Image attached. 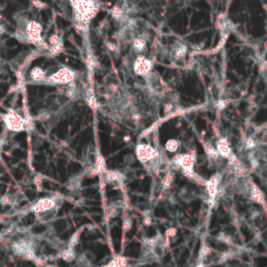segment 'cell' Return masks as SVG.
<instances>
[{
	"mask_svg": "<svg viewBox=\"0 0 267 267\" xmlns=\"http://www.w3.org/2000/svg\"><path fill=\"white\" fill-rule=\"evenodd\" d=\"M5 33V29H4V26L2 25H0V34H2Z\"/></svg>",
	"mask_w": 267,
	"mask_h": 267,
	"instance_id": "4316f807",
	"label": "cell"
},
{
	"mask_svg": "<svg viewBox=\"0 0 267 267\" xmlns=\"http://www.w3.org/2000/svg\"><path fill=\"white\" fill-rule=\"evenodd\" d=\"M0 203L2 206H10V204H12V200L8 195H3V197L0 198Z\"/></svg>",
	"mask_w": 267,
	"mask_h": 267,
	"instance_id": "7402d4cb",
	"label": "cell"
},
{
	"mask_svg": "<svg viewBox=\"0 0 267 267\" xmlns=\"http://www.w3.org/2000/svg\"><path fill=\"white\" fill-rule=\"evenodd\" d=\"M219 157L229 159L231 156L233 155L232 148H231L229 142L226 138H219L216 141V146H215Z\"/></svg>",
	"mask_w": 267,
	"mask_h": 267,
	"instance_id": "52a82bcc",
	"label": "cell"
},
{
	"mask_svg": "<svg viewBox=\"0 0 267 267\" xmlns=\"http://www.w3.org/2000/svg\"><path fill=\"white\" fill-rule=\"evenodd\" d=\"M75 78V73L72 70L68 68H62L55 73H52L49 76H46L44 84L48 85H68L71 82H73Z\"/></svg>",
	"mask_w": 267,
	"mask_h": 267,
	"instance_id": "3957f363",
	"label": "cell"
},
{
	"mask_svg": "<svg viewBox=\"0 0 267 267\" xmlns=\"http://www.w3.org/2000/svg\"><path fill=\"white\" fill-rule=\"evenodd\" d=\"M194 267H206V266H204L202 263H198Z\"/></svg>",
	"mask_w": 267,
	"mask_h": 267,
	"instance_id": "83f0119b",
	"label": "cell"
},
{
	"mask_svg": "<svg viewBox=\"0 0 267 267\" xmlns=\"http://www.w3.org/2000/svg\"><path fill=\"white\" fill-rule=\"evenodd\" d=\"M111 16L114 20H116V21H121L123 18H124V12L121 7L117 6V5H115L113 8H112V11H111Z\"/></svg>",
	"mask_w": 267,
	"mask_h": 267,
	"instance_id": "9a60e30c",
	"label": "cell"
},
{
	"mask_svg": "<svg viewBox=\"0 0 267 267\" xmlns=\"http://www.w3.org/2000/svg\"><path fill=\"white\" fill-rule=\"evenodd\" d=\"M124 209V202L122 200L112 201L108 206V216L109 218H115L120 214V212Z\"/></svg>",
	"mask_w": 267,
	"mask_h": 267,
	"instance_id": "8fae6325",
	"label": "cell"
},
{
	"mask_svg": "<svg viewBox=\"0 0 267 267\" xmlns=\"http://www.w3.org/2000/svg\"><path fill=\"white\" fill-rule=\"evenodd\" d=\"M58 211H59V208H55L45 212L38 213V214H34V215L41 224H48V222H51L52 220L56 219L58 215Z\"/></svg>",
	"mask_w": 267,
	"mask_h": 267,
	"instance_id": "30bf717a",
	"label": "cell"
},
{
	"mask_svg": "<svg viewBox=\"0 0 267 267\" xmlns=\"http://www.w3.org/2000/svg\"><path fill=\"white\" fill-rule=\"evenodd\" d=\"M62 201H63V198H62L61 194H56V195H52V197L44 198V199L39 200L38 201H35L33 204L32 211L34 213V214H38V213L45 212L51 209L60 208Z\"/></svg>",
	"mask_w": 267,
	"mask_h": 267,
	"instance_id": "7a4b0ae2",
	"label": "cell"
},
{
	"mask_svg": "<svg viewBox=\"0 0 267 267\" xmlns=\"http://www.w3.org/2000/svg\"><path fill=\"white\" fill-rule=\"evenodd\" d=\"M64 50V45L63 43H60V44H57V45H53V46H49L48 48V53L50 55V57H56V56H59L60 53Z\"/></svg>",
	"mask_w": 267,
	"mask_h": 267,
	"instance_id": "2e32d148",
	"label": "cell"
},
{
	"mask_svg": "<svg viewBox=\"0 0 267 267\" xmlns=\"http://www.w3.org/2000/svg\"><path fill=\"white\" fill-rule=\"evenodd\" d=\"M180 148V141L175 139H169L165 143V149L168 153H176Z\"/></svg>",
	"mask_w": 267,
	"mask_h": 267,
	"instance_id": "5bb4252c",
	"label": "cell"
},
{
	"mask_svg": "<svg viewBox=\"0 0 267 267\" xmlns=\"http://www.w3.org/2000/svg\"><path fill=\"white\" fill-rule=\"evenodd\" d=\"M105 45H106V48H108V49H109L110 51H112V52H116L117 49H118V47H117L116 44L111 43V42H108V43L105 44Z\"/></svg>",
	"mask_w": 267,
	"mask_h": 267,
	"instance_id": "603a6c76",
	"label": "cell"
},
{
	"mask_svg": "<svg viewBox=\"0 0 267 267\" xmlns=\"http://www.w3.org/2000/svg\"><path fill=\"white\" fill-rule=\"evenodd\" d=\"M197 159H195V156L192 154H179L172 158L171 162L172 164L182 169V171L185 170H192L194 169V164Z\"/></svg>",
	"mask_w": 267,
	"mask_h": 267,
	"instance_id": "5b68a950",
	"label": "cell"
},
{
	"mask_svg": "<svg viewBox=\"0 0 267 267\" xmlns=\"http://www.w3.org/2000/svg\"><path fill=\"white\" fill-rule=\"evenodd\" d=\"M88 103H89V105H90L93 110H96L97 102H96V100H95L94 96H90V99H89V100H88Z\"/></svg>",
	"mask_w": 267,
	"mask_h": 267,
	"instance_id": "cb8c5ba5",
	"label": "cell"
},
{
	"mask_svg": "<svg viewBox=\"0 0 267 267\" xmlns=\"http://www.w3.org/2000/svg\"><path fill=\"white\" fill-rule=\"evenodd\" d=\"M46 76V71L38 66L32 68L30 71V78L35 84H42L45 82Z\"/></svg>",
	"mask_w": 267,
	"mask_h": 267,
	"instance_id": "9c48e42d",
	"label": "cell"
},
{
	"mask_svg": "<svg viewBox=\"0 0 267 267\" xmlns=\"http://www.w3.org/2000/svg\"><path fill=\"white\" fill-rule=\"evenodd\" d=\"M132 225H133V220L132 218L128 217L123 220V231L124 232H129V231L132 229Z\"/></svg>",
	"mask_w": 267,
	"mask_h": 267,
	"instance_id": "44dd1931",
	"label": "cell"
},
{
	"mask_svg": "<svg viewBox=\"0 0 267 267\" xmlns=\"http://www.w3.org/2000/svg\"><path fill=\"white\" fill-rule=\"evenodd\" d=\"M173 111V104L172 103H166L164 105V112L166 114H169V113H171Z\"/></svg>",
	"mask_w": 267,
	"mask_h": 267,
	"instance_id": "d4e9b609",
	"label": "cell"
},
{
	"mask_svg": "<svg viewBox=\"0 0 267 267\" xmlns=\"http://www.w3.org/2000/svg\"><path fill=\"white\" fill-rule=\"evenodd\" d=\"M133 48H134V50L139 52V53L143 52L145 50V48H146V39L142 37V35L134 39Z\"/></svg>",
	"mask_w": 267,
	"mask_h": 267,
	"instance_id": "7c38bea8",
	"label": "cell"
},
{
	"mask_svg": "<svg viewBox=\"0 0 267 267\" xmlns=\"http://www.w3.org/2000/svg\"><path fill=\"white\" fill-rule=\"evenodd\" d=\"M244 147L247 150H253L257 147V142L254 138H247L244 142Z\"/></svg>",
	"mask_w": 267,
	"mask_h": 267,
	"instance_id": "d6986e66",
	"label": "cell"
},
{
	"mask_svg": "<svg viewBox=\"0 0 267 267\" xmlns=\"http://www.w3.org/2000/svg\"><path fill=\"white\" fill-rule=\"evenodd\" d=\"M60 43H63V42H62V39H61V37L58 33L51 34L49 37V39H48V45L49 46L57 45V44H60Z\"/></svg>",
	"mask_w": 267,
	"mask_h": 267,
	"instance_id": "ac0fdd59",
	"label": "cell"
},
{
	"mask_svg": "<svg viewBox=\"0 0 267 267\" xmlns=\"http://www.w3.org/2000/svg\"><path fill=\"white\" fill-rule=\"evenodd\" d=\"M153 70V63L144 56H138L135 63H134V72L140 76H147Z\"/></svg>",
	"mask_w": 267,
	"mask_h": 267,
	"instance_id": "8992f818",
	"label": "cell"
},
{
	"mask_svg": "<svg viewBox=\"0 0 267 267\" xmlns=\"http://www.w3.org/2000/svg\"><path fill=\"white\" fill-rule=\"evenodd\" d=\"M173 179H174V177H173V173H172V172H168V173L165 175V177H164L163 181H162V186H163V188H164L165 190L169 189V188H170V187L172 186V184H173Z\"/></svg>",
	"mask_w": 267,
	"mask_h": 267,
	"instance_id": "e0dca14e",
	"label": "cell"
},
{
	"mask_svg": "<svg viewBox=\"0 0 267 267\" xmlns=\"http://www.w3.org/2000/svg\"><path fill=\"white\" fill-rule=\"evenodd\" d=\"M2 120L6 130L14 133H20L25 130H30V124L32 123V121H29L28 118H24L21 114L13 109H10L4 115H2Z\"/></svg>",
	"mask_w": 267,
	"mask_h": 267,
	"instance_id": "6da1fadb",
	"label": "cell"
},
{
	"mask_svg": "<svg viewBox=\"0 0 267 267\" xmlns=\"http://www.w3.org/2000/svg\"><path fill=\"white\" fill-rule=\"evenodd\" d=\"M226 106H227V102H226L225 100H219V101L217 102L216 108H217V110L221 111V110H224V109L226 108Z\"/></svg>",
	"mask_w": 267,
	"mask_h": 267,
	"instance_id": "484cf974",
	"label": "cell"
},
{
	"mask_svg": "<svg viewBox=\"0 0 267 267\" xmlns=\"http://www.w3.org/2000/svg\"><path fill=\"white\" fill-rule=\"evenodd\" d=\"M136 157L142 164H148L159 157V153L148 144H138L136 146Z\"/></svg>",
	"mask_w": 267,
	"mask_h": 267,
	"instance_id": "277c9868",
	"label": "cell"
},
{
	"mask_svg": "<svg viewBox=\"0 0 267 267\" xmlns=\"http://www.w3.org/2000/svg\"><path fill=\"white\" fill-rule=\"evenodd\" d=\"M203 149H204V151H206V154L209 159L215 160V161L219 159V155L217 153L215 146H212L209 143H203Z\"/></svg>",
	"mask_w": 267,
	"mask_h": 267,
	"instance_id": "4fadbf2b",
	"label": "cell"
},
{
	"mask_svg": "<svg viewBox=\"0 0 267 267\" xmlns=\"http://www.w3.org/2000/svg\"><path fill=\"white\" fill-rule=\"evenodd\" d=\"M31 2L35 8H38V10H44V8L47 7V4L43 2L42 0H31Z\"/></svg>",
	"mask_w": 267,
	"mask_h": 267,
	"instance_id": "ffe728a7",
	"label": "cell"
},
{
	"mask_svg": "<svg viewBox=\"0 0 267 267\" xmlns=\"http://www.w3.org/2000/svg\"><path fill=\"white\" fill-rule=\"evenodd\" d=\"M187 52H188V47H187L186 44L182 42H176L171 47L170 55L173 58V60L180 61L187 56Z\"/></svg>",
	"mask_w": 267,
	"mask_h": 267,
	"instance_id": "ba28073f",
	"label": "cell"
}]
</instances>
